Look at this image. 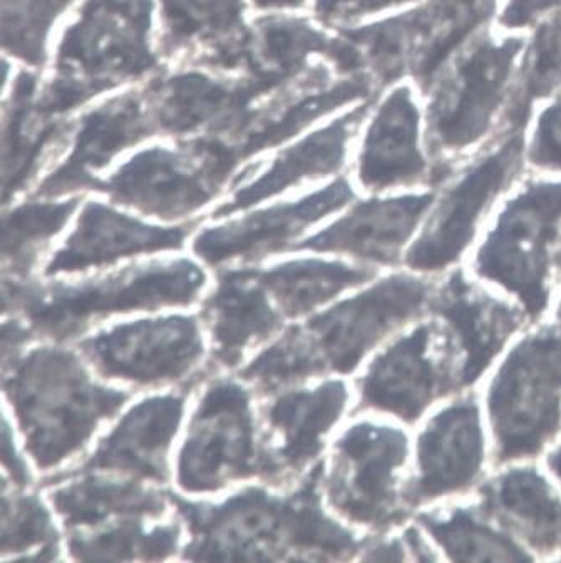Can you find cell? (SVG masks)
Instances as JSON below:
<instances>
[{"mask_svg":"<svg viewBox=\"0 0 561 563\" xmlns=\"http://www.w3.org/2000/svg\"><path fill=\"white\" fill-rule=\"evenodd\" d=\"M136 393L99 377L74 342L0 322V401L37 482L78 462Z\"/></svg>","mask_w":561,"mask_h":563,"instance_id":"obj_1","label":"cell"},{"mask_svg":"<svg viewBox=\"0 0 561 563\" xmlns=\"http://www.w3.org/2000/svg\"><path fill=\"white\" fill-rule=\"evenodd\" d=\"M323 460L288 488L245 483L218 501L173 493L190 562H348L365 537L330 514L322 497Z\"/></svg>","mask_w":561,"mask_h":563,"instance_id":"obj_2","label":"cell"},{"mask_svg":"<svg viewBox=\"0 0 561 563\" xmlns=\"http://www.w3.org/2000/svg\"><path fill=\"white\" fill-rule=\"evenodd\" d=\"M435 282L393 272L285 328L239 369L262 398L326 377L351 376L381 345L428 317Z\"/></svg>","mask_w":561,"mask_h":563,"instance_id":"obj_3","label":"cell"},{"mask_svg":"<svg viewBox=\"0 0 561 563\" xmlns=\"http://www.w3.org/2000/svg\"><path fill=\"white\" fill-rule=\"evenodd\" d=\"M155 0H82L53 54V76L37 85L35 106L64 120L102 92L156 73Z\"/></svg>","mask_w":561,"mask_h":563,"instance_id":"obj_4","label":"cell"},{"mask_svg":"<svg viewBox=\"0 0 561 563\" xmlns=\"http://www.w3.org/2000/svg\"><path fill=\"white\" fill-rule=\"evenodd\" d=\"M208 289L210 275L200 262L153 258L81 277L43 278L22 319L35 338L76 342L120 317L195 306Z\"/></svg>","mask_w":561,"mask_h":563,"instance_id":"obj_5","label":"cell"},{"mask_svg":"<svg viewBox=\"0 0 561 563\" xmlns=\"http://www.w3.org/2000/svg\"><path fill=\"white\" fill-rule=\"evenodd\" d=\"M197 395L173 470L178 492L213 497L253 482L284 488L252 387L239 376L213 373Z\"/></svg>","mask_w":561,"mask_h":563,"instance_id":"obj_6","label":"cell"},{"mask_svg":"<svg viewBox=\"0 0 561 563\" xmlns=\"http://www.w3.org/2000/svg\"><path fill=\"white\" fill-rule=\"evenodd\" d=\"M521 49V37L495 40L481 29L446 63L426 91V145L446 180L453 176V156L480 145L495 126L508 102Z\"/></svg>","mask_w":561,"mask_h":563,"instance_id":"obj_7","label":"cell"},{"mask_svg":"<svg viewBox=\"0 0 561 563\" xmlns=\"http://www.w3.org/2000/svg\"><path fill=\"white\" fill-rule=\"evenodd\" d=\"M95 373L131 391L188 389L210 376L198 313L134 317L99 325L74 342Z\"/></svg>","mask_w":561,"mask_h":563,"instance_id":"obj_8","label":"cell"},{"mask_svg":"<svg viewBox=\"0 0 561 563\" xmlns=\"http://www.w3.org/2000/svg\"><path fill=\"white\" fill-rule=\"evenodd\" d=\"M410 438L403 428L355 418L323 460L322 497L330 514L369 536L403 528L413 511L403 500Z\"/></svg>","mask_w":561,"mask_h":563,"instance_id":"obj_9","label":"cell"},{"mask_svg":"<svg viewBox=\"0 0 561 563\" xmlns=\"http://www.w3.org/2000/svg\"><path fill=\"white\" fill-rule=\"evenodd\" d=\"M240 166L217 140H182L178 148L140 150L92 185V194L143 219L186 222L239 181Z\"/></svg>","mask_w":561,"mask_h":563,"instance_id":"obj_10","label":"cell"},{"mask_svg":"<svg viewBox=\"0 0 561 563\" xmlns=\"http://www.w3.org/2000/svg\"><path fill=\"white\" fill-rule=\"evenodd\" d=\"M495 463L537 456L561 431V328L544 325L509 351L486 395Z\"/></svg>","mask_w":561,"mask_h":563,"instance_id":"obj_11","label":"cell"},{"mask_svg":"<svg viewBox=\"0 0 561 563\" xmlns=\"http://www.w3.org/2000/svg\"><path fill=\"white\" fill-rule=\"evenodd\" d=\"M561 229V181H534L503 208L477 249L473 272L521 303L528 319L547 312L551 257Z\"/></svg>","mask_w":561,"mask_h":563,"instance_id":"obj_12","label":"cell"},{"mask_svg":"<svg viewBox=\"0 0 561 563\" xmlns=\"http://www.w3.org/2000/svg\"><path fill=\"white\" fill-rule=\"evenodd\" d=\"M525 130H503L492 150L471 163L435 201L425 227L404 254L407 271L436 275L460 264L481 220L518 178L525 159Z\"/></svg>","mask_w":561,"mask_h":563,"instance_id":"obj_13","label":"cell"},{"mask_svg":"<svg viewBox=\"0 0 561 563\" xmlns=\"http://www.w3.org/2000/svg\"><path fill=\"white\" fill-rule=\"evenodd\" d=\"M352 415H380L416 424L426 412L460 393L457 367L429 317L381 345L355 379Z\"/></svg>","mask_w":561,"mask_h":563,"instance_id":"obj_14","label":"cell"},{"mask_svg":"<svg viewBox=\"0 0 561 563\" xmlns=\"http://www.w3.org/2000/svg\"><path fill=\"white\" fill-rule=\"evenodd\" d=\"M197 223L156 225L108 200L82 198L69 229L41 268V278L81 277L141 257L182 252Z\"/></svg>","mask_w":561,"mask_h":563,"instance_id":"obj_15","label":"cell"},{"mask_svg":"<svg viewBox=\"0 0 561 563\" xmlns=\"http://www.w3.org/2000/svg\"><path fill=\"white\" fill-rule=\"evenodd\" d=\"M345 178H337L320 190L298 200L275 203L239 219L220 220L191 239V252L211 268L256 265L275 255L295 252L312 227L354 200Z\"/></svg>","mask_w":561,"mask_h":563,"instance_id":"obj_16","label":"cell"},{"mask_svg":"<svg viewBox=\"0 0 561 563\" xmlns=\"http://www.w3.org/2000/svg\"><path fill=\"white\" fill-rule=\"evenodd\" d=\"M156 133L146 89H128L109 96L70 123L63 158L44 173L28 195L44 198L86 195L112 162Z\"/></svg>","mask_w":561,"mask_h":563,"instance_id":"obj_17","label":"cell"},{"mask_svg":"<svg viewBox=\"0 0 561 563\" xmlns=\"http://www.w3.org/2000/svg\"><path fill=\"white\" fill-rule=\"evenodd\" d=\"M191 395L188 389H168L128 405L73 465L168 486L173 448Z\"/></svg>","mask_w":561,"mask_h":563,"instance_id":"obj_18","label":"cell"},{"mask_svg":"<svg viewBox=\"0 0 561 563\" xmlns=\"http://www.w3.org/2000/svg\"><path fill=\"white\" fill-rule=\"evenodd\" d=\"M428 317L438 325L439 338L453 360L461 393L492 367L509 339L525 325L527 313L481 289L458 268L436 284Z\"/></svg>","mask_w":561,"mask_h":563,"instance_id":"obj_19","label":"cell"},{"mask_svg":"<svg viewBox=\"0 0 561 563\" xmlns=\"http://www.w3.org/2000/svg\"><path fill=\"white\" fill-rule=\"evenodd\" d=\"M484 433L476 396L449 402L431 416L416 440L415 470L403 482L410 511L470 492L483 475Z\"/></svg>","mask_w":561,"mask_h":563,"instance_id":"obj_20","label":"cell"},{"mask_svg":"<svg viewBox=\"0 0 561 563\" xmlns=\"http://www.w3.org/2000/svg\"><path fill=\"white\" fill-rule=\"evenodd\" d=\"M352 401L348 380L326 377L282 389L260 405V421L284 488L322 462L327 438L352 411Z\"/></svg>","mask_w":561,"mask_h":563,"instance_id":"obj_21","label":"cell"},{"mask_svg":"<svg viewBox=\"0 0 561 563\" xmlns=\"http://www.w3.org/2000/svg\"><path fill=\"white\" fill-rule=\"evenodd\" d=\"M144 89L156 131L178 140H229L268 96L252 79L215 78L198 67L158 76Z\"/></svg>","mask_w":561,"mask_h":563,"instance_id":"obj_22","label":"cell"},{"mask_svg":"<svg viewBox=\"0 0 561 563\" xmlns=\"http://www.w3.org/2000/svg\"><path fill=\"white\" fill-rule=\"evenodd\" d=\"M208 332V369L233 373L250 352L274 341L287 325L262 286L255 265L218 268L213 287L205 292L198 310Z\"/></svg>","mask_w":561,"mask_h":563,"instance_id":"obj_23","label":"cell"},{"mask_svg":"<svg viewBox=\"0 0 561 563\" xmlns=\"http://www.w3.org/2000/svg\"><path fill=\"white\" fill-rule=\"evenodd\" d=\"M63 539L131 520H163L173 511V493L140 479L70 465L40 479Z\"/></svg>","mask_w":561,"mask_h":563,"instance_id":"obj_24","label":"cell"},{"mask_svg":"<svg viewBox=\"0 0 561 563\" xmlns=\"http://www.w3.org/2000/svg\"><path fill=\"white\" fill-rule=\"evenodd\" d=\"M435 200L425 191L358 201L345 216L300 240L295 251L339 255L380 271L397 267Z\"/></svg>","mask_w":561,"mask_h":563,"instance_id":"obj_25","label":"cell"},{"mask_svg":"<svg viewBox=\"0 0 561 563\" xmlns=\"http://www.w3.org/2000/svg\"><path fill=\"white\" fill-rule=\"evenodd\" d=\"M374 89L376 86L365 76H342L341 81H332L326 69L316 66L302 78L282 88V95L268 104L253 106L252 113L232 137L217 141L237 165L242 166L245 159L297 136L337 108L372 98Z\"/></svg>","mask_w":561,"mask_h":563,"instance_id":"obj_26","label":"cell"},{"mask_svg":"<svg viewBox=\"0 0 561 563\" xmlns=\"http://www.w3.org/2000/svg\"><path fill=\"white\" fill-rule=\"evenodd\" d=\"M444 181L419 146V110L409 86H397L381 102L365 131L358 184L371 194Z\"/></svg>","mask_w":561,"mask_h":563,"instance_id":"obj_27","label":"cell"},{"mask_svg":"<svg viewBox=\"0 0 561 563\" xmlns=\"http://www.w3.org/2000/svg\"><path fill=\"white\" fill-rule=\"evenodd\" d=\"M369 111L371 101H365L327 126L307 134L290 148L282 150L265 172L239 185L229 201L215 208L210 220L220 222L240 211L264 203L265 200L280 197L304 181H316L337 175L344 168L349 143Z\"/></svg>","mask_w":561,"mask_h":563,"instance_id":"obj_28","label":"cell"},{"mask_svg":"<svg viewBox=\"0 0 561 563\" xmlns=\"http://www.w3.org/2000/svg\"><path fill=\"white\" fill-rule=\"evenodd\" d=\"M163 51L191 54L208 69L242 70L250 25L245 0H160Z\"/></svg>","mask_w":561,"mask_h":563,"instance_id":"obj_29","label":"cell"},{"mask_svg":"<svg viewBox=\"0 0 561 563\" xmlns=\"http://www.w3.org/2000/svg\"><path fill=\"white\" fill-rule=\"evenodd\" d=\"M480 508L528 550L561 555V498L538 470L509 468L481 483Z\"/></svg>","mask_w":561,"mask_h":563,"instance_id":"obj_30","label":"cell"},{"mask_svg":"<svg viewBox=\"0 0 561 563\" xmlns=\"http://www.w3.org/2000/svg\"><path fill=\"white\" fill-rule=\"evenodd\" d=\"M337 37H329L309 19L290 14H268L250 27L249 46L242 70L265 92L292 85L307 75L310 57L332 59Z\"/></svg>","mask_w":561,"mask_h":563,"instance_id":"obj_31","label":"cell"},{"mask_svg":"<svg viewBox=\"0 0 561 563\" xmlns=\"http://www.w3.org/2000/svg\"><path fill=\"white\" fill-rule=\"evenodd\" d=\"M380 277V268L336 258L295 257L258 268V278L287 321H304Z\"/></svg>","mask_w":561,"mask_h":563,"instance_id":"obj_32","label":"cell"},{"mask_svg":"<svg viewBox=\"0 0 561 563\" xmlns=\"http://www.w3.org/2000/svg\"><path fill=\"white\" fill-rule=\"evenodd\" d=\"M85 195L44 198L25 195L0 217V268L41 277V268L69 229Z\"/></svg>","mask_w":561,"mask_h":563,"instance_id":"obj_33","label":"cell"},{"mask_svg":"<svg viewBox=\"0 0 561 563\" xmlns=\"http://www.w3.org/2000/svg\"><path fill=\"white\" fill-rule=\"evenodd\" d=\"M61 559L63 533L40 483L0 468V560Z\"/></svg>","mask_w":561,"mask_h":563,"instance_id":"obj_34","label":"cell"},{"mask_svg":"<svg viewBox=\"0 0 561 563\" xmlns=\"http://www.w3.org/2000/svg\"><path fill=\"white\" fill-rule=\"evenodd\" d=\"M185 528L169 515L163 520L131 518L95 532L63 539L64 559L76 562H163L182 553Z\"/></svg>","mask_w":561,"mask_h":563,"instance_id":"obj_35","label":"cell"},{"mask_svg":"<svg viewBox=\"0 0 561 563\" xmlns=\"http://www.w3.org/2000/svg\"><path fill=\"white\" fill-rule=\"evenodd\" d=\"M415 523L453 562H534L537 556L477 507L419 511Z\"/></svg>","mask_w":561,"mask_h":563,"instance_id":"obj_36","label":"cell"},{"mask_svg":"<svg viewBox=\"0 0 561 563\" xmlns=\"http://www.w3.org/2000/svg\"><path fill=\"white\" fill-rule=\"evenodd\" d=\"M339 35L354 54L358 75L381 89L413 76L425 43V12L418 8L362 27L341 29Z\"/></svg>","mask_w":561,"mask_h":563,"instance_id":"obj_37","label":"cell"},{"mask_svg":"<svg viewBox=\"0 0 561 563\" xmlns=\"http://www.w3.org/2000/svg\"><path fill=\"white\" fill-rule=\"evenodd\" d=\"M426 35L413 78L428 91L446 66L477 31L495 14L496 0H428L421 5Z\"/></svg>","mask_w":561,"mask_h":563,"instance_id":"obj_38","label":"cell"},{"mask_svg":"<svg viewBox=\"0 0 561 563\" xmlns=\"http://www.w3.org/2000/svg\"><path fill=\"white\" fill-rule=\"evenodd\" d=\"M561 89V9L535 32L503 113V130H525L535 102Z\"/></svg>","mask_w":561,"mask_h":563,"instance_id":"obj_39","label":"cell"},{"mask_svg":"<svg viewBox=\"0 0 561 563\" xmlns=\"http://www.w3.org/2000/svg\"><path fill=\"white\" fill-rule=\"evenodd\" d=\"M76 0H0V53L43 66L57 22Z\"/></svg>","mask_w":561,"mask_h":563,"instance_id":"obj_40","label":"cell"},{"mask_svg":"<svg viewBox=\"0 0 561 563\" xmlns=\"http://www.w3.org/2000/svg\"><path fill=\"white\" fill-rule=\"evenodd\" d=\"M525 155L535 168L561 173V96L538 118Z\"/></svg>","mask_w":561,"mask_h":563,"instance_id":"obj_41","label":"cell"},{"mask_svg":"<svg viewBox=\"0 0 561 563\" xmlns=\"http://www.w3.org/2000/svg\"><path fill=\"white\" fill-rule=\"evenodd\" d=\"M409 2L415 0H316L314 15L320 24L344 25Z\"/></svg>","mask_w":561,"mask_h":563,"instance_id":"obj_42","label":"cell"},{"mask_svg":"<svg viewBox=\"0 0 561 563\" xmlns=\"http://www.w3.org/2000/svg\"><path fill=\"white\" fill-rule=\"evenodd\" d=\"M43 278L0 268V322L22 317L40 292Z\"/></svg>","mask_w":561,"mask_h":563,"instance_id":"obj_43","label":"cell"},{"mask_svg":"<svg viewBox=\"0 0 561 563\" xmlns=\"http://www.w3.org/2000/svg\"><path fill=\"white\" fill-rule=\"evenodd\" d=\"M0 468H4L21 482L37 483V476L32 472L22 453L18 434L2 401H0Z\"/></svg>","mask_w":561,"mask_h":563,"instance_id":"obj_44","label":"cell"},{"mask_svg":"<svg viewBox=\"0 0 561 563\" xmlns=\"http://www.w3.org/2000/svg\"><path fill=\"white\" fill-rule=\"evenodd\" d=\"M561 0H506L499 15V24L505 29L528 27L538 19L560 11Z\"/></svg>","mask_w":561,"mask_h":563,"instance_id":"obj_45","label":"cell"},{"mask_svg":"<svg viewBox=\"0 0 561 563\" xmlns=\"http://www.w3.org/2000/svg\"><path fill=\"white\" fill-rule=\"evenodd\" d=\"M355 560H362V562H406V560H410V555L403 533L400 536H393V532L380 533V536L365 533L364 543H362Z\"/></svg>","mask_w":561,"mask_h":563,"instance_id":"obj_46","label":"cell"},{"mask_svg":"<svg viewBox=\"0 0 561 563\" xmlns=\"http://www.w3.org/2000/svg\"><path fill=\"white\" fill-rule=\"evenodd\" d=\"M12 78H14V69H12L11 57L0 54V118H2V110H6V104H8V92L9 89H12Z\"/></svg>","mask_w":561,"mask_h":563,"instance_id":"obj_47","label":"cell"},{"mask_svg":"<svg viewBox=\"0 0 561 563\" xmlns=\"http://www.w3.org/2000/svg\"><path fill=\"white\" fill-rule=\"evenodd\" d=\"M19 198H21V195L6 180L4 176L0 175V217L4 216L6 210H9L15 201H19Z\"/></svg>","mask_w":561,"mask_h":563,"instance_id":"obj_48","label":"cell"},{"mask_svg":"<svg viewBox=\"0 0 561 563\" xmlns=\"http://www.w3.org/2000/svg\"><path fill=\"white\" fill-rule=\"evenodd\" d=\"M253 4L260 9L282 11V9H297L304 4V0H253Z\"/></svg>","mask_w":561,"mask_h":563,"instance_id":"obj_49","label":"cell"},{"mask_svg":"<svg viewBox=\"0 0 561 563\" xmlns=\"http://www.w3.org/2000/svg\"><path fill=\"white\" fill-rule=\"evenodd\" d=\"M547 465L550 472L557 476L558 482L561 483V444L548 454Z\"/></svg>","mask_w":561,"mask_h":563,"instance_id":"obj_50","label":"cell"},{"mask_svg":"<svg viewBox=\"0 0 561 563\" xmlns=\"http://www.w3.org/2000/svg\"><path fill=\"white\" fill-rule=\"evenodd\" d=\"M558 321H560V322H558V325H560V328H561V303H560V309H558Z\"/></svg>","mask_w":561,"mask_h":563,"instance_id":"obj_51","label":"cell"}]
</instances>
